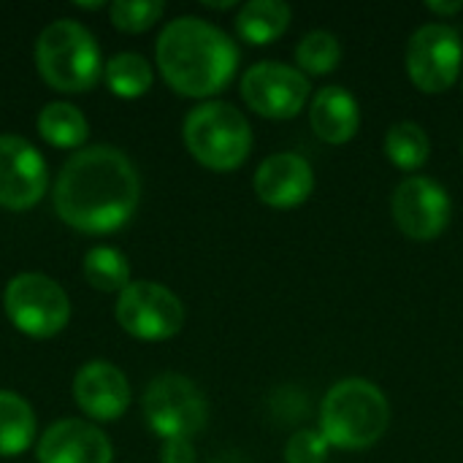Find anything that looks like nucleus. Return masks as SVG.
<instances>
[{"label":"nucleus","mask_w":463,"mask_h":463,"mask_svg":"<svg viewBox=\"0 0 463 463\" xmlns=\"http://www.w3.org/2000/svg\"><path fill=\"white\" fill-rule=\"evenodd\" d=\"M315 190V171L307 157L296 152H277L255 171V193L271 209H296L309 201Z\"/></svg>","instance_id":"obj_14"},{"label":"nucleus","mask_w":463,"mask_h":463,"mask_svg":"<svg viewBox=\"0 0 463 463\" xmlns=\"http://www.w3.org/2000/svg\"><path fill=\"white\" fill-rule=\"evenodd\" d=\"M35 412L33 407L11 393V391H0V456L3 458H14L22 456L33 439H35Z\"/></svg>","instance_id":"obj_18"},{"label":"nucleus","mask_w":463,"mask_h":463,"mask_svg":"<svg viewBox=\"0 0 463 463\" xmlns=\"http://www.w3.org/2000/svg\"><path fill=\"white\" fill-rule=\"evenodd\" d=\"M49 184L46 160L22 136H0V206L8 212L33 209Z\"/></svg>","instance_id":"obj_12"},{"label":"nucleus","mask_w":463,"mask_h":463,"mask_svg":"<svg viewBox=\"0 0 463 463\" xmlns=\"http://www.w3.org/2000/svg\"><path fill=\"white\" fill-rule=\"evenodd\" d=\"M163 463H195V450L190 439H174L163 448Z\"/></svg>","instance_id":"obj_26"},{"label":"nucleus","mask_w":463,"mask_h":463,"mask_svg":"<svg viewBox=\"0 0 463 463\" xmlns=\"http://www.w3.org/2000/svg\"><path fill=\"white\" fill-rule=\"evenodd\" d=\"M187 152L209 171H236L252 152V128L247 117L225 100H203L184 117Z\"/></svg>","instance_id":"obj_5"},{"label":"nucleus","mask_w":463,"mask_h":463,"mask_svg":"<svg viewBox=\"0 0 463 463\" xmlns=\"http://www.w3.org/2000/svg\"><path fill=\"white\" fill-rule=\"evenodd\" d=\"M312 87L309 76L301 73L293 65H285L279 60H263L255 62L241 76V98L244 103L269 119H293L298 117L309 103Z\"/></svg>","instance_id":"obj_10"},{"label":"nucleus","mask_w":463,"mask_h":463,"mask_svg":"<svg viewBox=\"0 0 463 463\" xmlns=\"http://www.w3.org/2000/svg\"><path fill=\"white\" fill-rule=\"evenodd\" d=\"M309 125L315 136L326 144H347L361 128V106L355 95L339 84L320 87L309 106Z\"/></svg>","instance_id":"obj_16"},{"label":"nucleus","mask_w":463,"mask_h":463,"mask_svg":"<svg viewBox=\"0 0 463 463\" xmlns=\"http://www.w3.org/2000/svg\"><path fill=\"white\" fill-rule=\"evenodd\" d=\"M38 463H111V439L92 423L79 418L52 423L38 442Z\"/></svg>","instance_id":"obj_15"},{"label":"nucleus","mask_w":463,"mask_h":463,"mask_svg":"<svg viewBox=\"0 0 463 463\" xmlns=\"http://www.w3.org/2000/svg\"><path fill=\"white\" fill-rule=\"evenodd\" d=\"M79 8H106V3H76Z\"/></svg>","instance_id":"obj_28"},{"label":"nucleus","mask_w":463,"mask_h":463,"mask_svg":"<svg viewBox=\"0 0 463 463\" xmlns=\"http://www.w3.org/2000/svg\"><path fill=\"white\" fill-rule=\"evenodd\" d=\"M141 179L117 146L95 144L73 152L54 182L57 217L81 233H114L138 209Z\"/></svg>","instance_id":"obj_1"},{"label":"nucleus","mask_w":463,"mask_h":463,"mask_svg":"<svg viewBox=\"0 0 463 463\" xmlns=\"http://www.w3.org/2000/svg\"><path fill=\"white\" fill-rule=\"evenodd\" d=\"M117 323L141 342H165L184 326L182 298L160 282H130L117 298Z\"/></svg>","instance_id":"obj_8"},{"label":"nucleus","mask_w":463,"mask_h":463,"mask_svg":"<svg viewBox=\"0 0 463 463\" xmlns=\"http://www.w3.org/2000/svg\"><path fill=\"white\" fill-rule=\"evenodd\" d=\"M296 62H298V71L307 73V76H326V73L339 68L342 43L328 30H312L298 41Z\"/></svg>","instance_id":"obj_23"},{"label":"nucleus","mask_w":463,"mask_h":463,"mask_svg":"<svg viewBox=\"0 0 463 463\" xmlns=\"http://www.w3.org/2000/svg\"><path fill=\"white\" fill-rule=\"evenodd\" d=\"M103 76H106V84L109 90L117 95V98H141L152 90V81H155V73H152V65L146 57L136 54V52H119L114 54L106 68H103Z\"/></svg>","instance_id":"obj_21"},{"label":"nucleus","mask_w":463,"mask_h":463,"mask_svg":"<svg viewBox=\"0 0 463 463\" xmlns=\"http://www.w3.org/2000/svg\"><path fill=\"white\" fill-rule=\"evenodd\" d=\"M81 271L100 293H122L130 285V263L117 247H92L81 260Z\"/></svg>","instance_id":"obj_22"},{"label":"nucleus","mask_w":463,"mask_h":463,"mask_svg":"<svg viewBox=\"0 0 463 463\" xmlns=\"http://www.w3.org/2000/svg\"><path fill=\"white\" fill-rule=\"evenodd\" d=\"M155 60L174 92L212 98L233 81L239 46L225 30L201 16H176L157 35Z\"/></svg>","instance_id":"obj_2"},{"label":"nucleus","mask_w":463,"mask_h":463,"mask_svg":"<svg viewBox=\"0 0 463 463\" xmlns=\"http://www.w3.org/2000/svg\"><path fill=\"white\" fill-rule=\"evenodd\" d=\"M391 214L396 228L412 241L439 239L453 217V201L448 190L429 176H407L399 182L391 198Z\"/></svg>","instance_id":"obj_11"},{"label":"nucleus","mask_w":463,"mask_h":463,"mask_svg":"<svg viewBox=\"0 0 463 463\" xmlns=\"http://www.w3.org/2000/svg\"><path fill=\"white\" fill-rule=\"evenodd\" d=\"M165 5L160 0H117L109 5V16L117 30L122 33H144L149 30L160 16Z\"/></svg>","instance_id":"obj_24"},{"label":"nucleus","mask_w":463,"mask_h":463,"mask_svg":"<svg viewBox=\"0 0 463 463\" xmlns=\"http://www.w3.org/2000/svg\"><path fill=\"white\" fill-rule=\"evenodd\" d=\"M35 125L41 138L57 149H79L90 136L87 117L73 103H62V100L43 106Z\"/></svg>","instance_id":"obj_19"},{"label":"nucleus","mask_w":463,"mask_h":463,"mask_svg":"<svg viewBox=\"0 0 463 463\" xmlns=\"http://www.w3.org/2000/svg\"><path fill=\"white\" fill-rule=\"evenodd\" d=\"M331 445L320 434V429H301L285 445V463H326Z\"/></svg>","instance_id":"obj_25"},{"label":"nucleus","mask_w":463,"mask_h":463,"mask_svg":"<svg viewBox=\"0 0 463 463\" xmlns=\"http://www.w3.org/2000/svg\"><path fill=\"white\" fill-rule=\"evenodd\" d=\"M35 68L57 92H87L103 76L95 35L76 19L49 22L35 41Z\"/></svg>","instance_id":"obj_4"},{"label":"nucleus","mask_w":463,"mask_h":463,"mask_svg":"<svg viewBox=\"0 0 463 463\" xmlns=\"http://www.w3.org/2000/svg\"><path fill=\"white\" fill-rule=\"evenodd\" d=\"M144 418L149 429L165 439H193L203 431L209 420V404L201 388L184 374H160L155 377L141 399Z\"/></svg>","instance_id":"obj_7"},{"label":"nucleus","mask_w":463,"mask_h":463,"mask_svg":"<svg viewBox=\"0 0 463 463\" xmlns=\"http://www.w3.org/2000/svg\"><path fill=\"white\" fill-rule=\"evenodd\" d=\"M290 19L293 8L282 0H250L236 14V33L252 46H266L288 33Z\"/></svg>","instance_id":"obj_17"},{"label":"nucleus","mask_w":463,"mask_h":463,"mask_svg":"<svg viewBox=\"0 0 463 463\" xmlns=\"http://www.w3.org/2000/svg\"><path fill=\"white\" fill-rule=\"evenodd\" d=\"M385 155L402 171H420L431 157V141L418 122H393L385 133Z\"/></svg>","instance_id":"obj_20"},{"label":"nucleus","mask_w":463,"mask_h":463,"mask_svg":"<svg viewBox=\"0 0 463 463\" xmlns=\"http://www.w3.org/2000/svg\"><path fill=\"white\" fill-rule=\"evenodd\" d=\"M463 41L456 27L429 22L407 43V73L420 92L437 95L461 79Z\"/></svg>","instance_id":"obj_9"},{"label":"nucleus","mask_w":463,"mask_h":463,"mask_svg":"<svg viewBox=\"0 0 463 463\" xmlns=\"http://www.w3.org/2000/svg\"><path fill=\"white\" fill-rule=\"evenodd\" d=\"M3 307L11 326L33 339H52L71 320L68 293L52 277L38 271L11 277L3 293Z\"/></svg>","instance_id":"obj_6"},{"label":"nucleus","mask_w":463,"mask_h":463,"mask_svg":"<svg viewBox=\"0 0 463 463\" xmlns=\"http://www.w3.org/2000/svg\"><path fill=\"white\" fill-rule=\"evenodd\" d=\"M73 399L79 410L100 423L119 420L130 404V383L122 369L109 361H90L73 377Z\"/></svg>","instance_id":"obj_13"},{"label":"nucleus","mask_w":463,"mask_h":463,"mask_svg":"<svg viewBox=\"0 0 463 463\" xmlns=\"http://www.w3.org/2000/svg\"><path fill=\"white\" fill-rule=\"evenodd\" d=\"M426 8L431 14H439V16H453L463 11V0H456V3H426Z\"/></svg>","instance_id":"obj_27"},{"label":"nucleus","mask_w":463,"mask_h":463,"mask_svg":"<svg viewBox=\"0 0 463 463\" xmlns=\"http://www.w3.org/2000/svg\"><path fill=\"white\" fill-rule=\"evenodd\" d=\"M388 423L391 404L385 393L364 377H347L331 385L320 404V434L339 450H366L377 445Z\"/></svg>","instance_id":"obj_3"}]
</instances>
